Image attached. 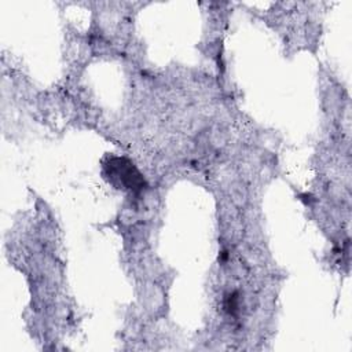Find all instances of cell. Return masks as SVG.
Returning a JSON list of instances; mask_svg holds the SVG:
<instances>
[{
    "label": "cell",
    "mask_w": 352,
    "mask_h": 352,
    "mask_svg": "<svg viewBox=\"0 0 352 352\" xmlns=\"http://www.w3.org/2000/svg\"><path fill=\"white\" fill-rule=\"evenodd\" d=\"M107 173L113 182H117L122 188L135 190L143 183V179L138 169L124 158H114L107 165Z\"/></svg>",
    "instance_id": "obj_1"
}]
</instances>
